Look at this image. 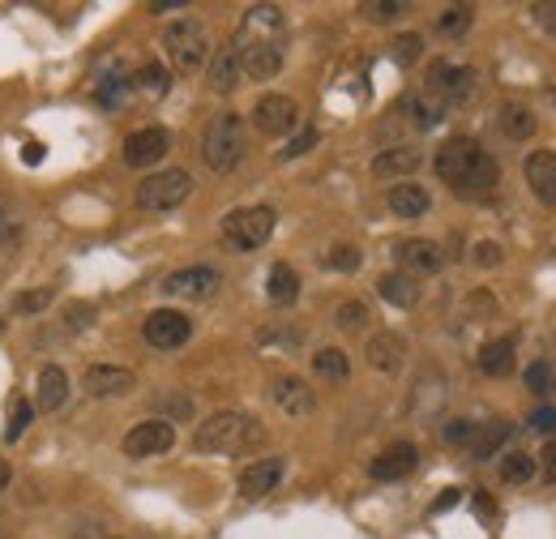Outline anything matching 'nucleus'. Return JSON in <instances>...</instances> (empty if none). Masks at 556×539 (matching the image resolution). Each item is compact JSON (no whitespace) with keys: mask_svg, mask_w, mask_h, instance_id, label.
Returning a JSON list of instances; mask_svg holds the SVG:
<instances>
[{"mask_svg":"<svg viewBox=\"0 0 556 539\" xmlns=\"http://www.w3.org/2000/svg\"><path fill=\"white\" fill-rule=\"evenodd\" d=\"M283 35H287L283 9L278 5H252L249 14H244V22H240V35L232 39L240 52L244 77H252V82H274L278 73H283V60H287Z\"/></svg>","mask_w":556,"mask_h":539,"instance_id":"obj_1","label":"nucleus"},{"mask_svg":"<svg viewBox=\"0 0 556 539\" xmlns=\"http://www.w3.org/2000/svg\"><path fill=\"white\" fill-rule=\"evenodd\" d=\"M432 171H437L462 201H484V198H492V188L500 185L497 158L488 155L475 137H462V133L449 137V142H441V150L432 155Z\"/></svg>","mask_w":556,"mask_h":539,"instance_id":"obj_2","label":"nucleus"},{"mask_svg":"<svg viewBox=\"0 0 556 539\" xmlns=\"http://www.w3.org/2000/svg\"><path fill=\"white\" fill-rule=\"evenodd\" d=\"M265 441V428L244 412H214L206 415L193 432V450L197 454H244L257 450Z\"/></svg>","mask_w":556,"mask_h":539,"instance_id":"obj_3","label":"nucleus"},{"mask_svg":"<svg viewBox=\"0 0 556 539\" xmlns=\"http://www.w3.org/2000/svg\"><path fill=\"white\" fill-rule=\"evenodd\" d=\"M249 155V133H244V116L236 112H219L206 125V137H201V158H206L210 171H236Z\"/></svg>","mask_w":556,"mask_h":539,"instance_id":"obj_4","label":"nucleus"},{"mask_svg":"<svg viewBox=\"0 0 556 539\" xmlns=\"http://www.w3.org/2000/svg\"><path fill=\"white\" fill-rule=\"evenodd\" d=\"M163 52L171 60V69L184 73V77H193L210 65V30L197 22V17H176V22H167L163 26Z\"/></svg>","mask_w":556,"mask_h":539,"instance_id":"obj_5","label":"nucleus"},{"mask_svg":"<svg viewBox=\"0 0 556 539\" xmlns=\"http://www.w3.org/2000/svg\"><path fill=\"white\" fill-rule=\"evenodd\" d=\"M278 228V214L270 206H236V210L222 214V244L236 249V253H257Z\"/></svg>","mask_w":556,"mask_h":539,"instance_id":"obj_6","label":"nucleus"},{"mask_svg":"<svg viewBox=\"0 0 556 539\" xmlns=\"http://www.w3.org/2000/svg\"><path fill=\"white\" fill-rule=\"evenodd\" d=\"M189 193H193V176L184 168H163L138 185V206L146 214H167V210H176V206H184Z\"/></svg>","mask_w":556,"mask_h":539,"instance_id":"obj_7","label":"nucleus"},{"mask_svg":"<svg viewBox=\"0 0 556 539\" xmlns=\"http://www.w3.org/2000/svg\"><path fill=\"white\" fill-rule=\"evenodd\" d=\"M475 77L471 65H449V60H432L428 77H424V99L441 103V107H454V103H467L475 95Z\"/></svg>","mask_w":556,"mask_h":539,"instance_id":"obj_8","label":"nucleus"},{"mask_svg":"<svg viewBox=\"0 0 556 539\" xmlns=\"http://www.w3.org/2000/svg\"><path fill=\"white\" fill-rule=\"evenodd\" d=\"M141 339L150 342L154 351H180L184 342L193 339V321L180 309H154L141 321Z\"/></svg>","mask_w":556,"mask_h":539,"instance_id":"obj_9","label":"nucleus"},{"mask_svg":"<svg viewBox=\"0 0 556 539\" xmlns=\"http://www.w3.org/2000/svg\"><path fill=\"white\" fill-rule=\"evenodd\" d=\"M252 125L265 137H287L300 128V103L292 95H262L252 103Z\"/></svg>","mask_w":556,"mask_h":539,"instance_id":"obj_10","label":"nucleus"},{"mask_svg":"<svg viewBox=\"0 0 556 539\" xmlns=\"http://www.w3.org/2000/svg\"><path fill=\"white\" fill-rule=\"evenodd\" d=\"M222 291V274L214 266H184L163 279V296L176 300H214Z\"/></svg>","mask_w":556,"mask_h":539,"instance_id":"obj_11","label":"nucleus"},{"mask_svg":"<svg viewBox=\"0 0 556 539\" xmlns=\"http://www.w3.org/2000/svg\"><path fill=\"white\" fill-rule=\"evenodd\" d=\"M171 445H176V424H167L163 415H154V420H141V424H133L125 432V441H120V450H125L129 458L167 454Z\"/></svg>","mask_w":556,"mask_h":539,"instance_id":"obj_12","label":"nucleus"},{"mask_svg":"<svg viewBox=\"0 0 556 539\" xmlns=\"http://www.w3.org/2000/svg\"><path fill=\"white\" fill-rule=\"evenodd\" d=\"M270 402H274L283 415H292V420H304V415L317 412L313 385H308L304 377H295V372H278L274 381H270Z\"/></svg>","mask_w":556,"mask_h":539,"instance_id":"obj_13","label":"nucleus"},{"mask_svg":"<svg viewBox=\"0 0 556 539\" xmlns=\"http://www.w3.org/2000/svg\"><path fill=\"white\" fill-rule=\"evenodd\" d=\"M171 150V133L159 125H146V128H133L120 146V155H125V168H154L159 158Z\"/></svg>","mask_w":556,"mask_h":539,"instance_id":"obj_14","label":"nucleus"},{"mask_svg":"<svg viewBox=\"0 0 556 539\" xmlns=\"http://www.w3.org/2000/svg\"><path fill=\"white\" fill-rule=\"evenodd\" d=\"M364 360L368 369L381 372V377H398L407 369V339L394 334V330H376L373 339L364 342Z\"/></svg>","mask_w":556,"mask_h":539,"instance_id":"obj_15","label":"nucleus"},{"mask_svg":"<svg viewBox=\"0 0 556 539\" xmlns=\"http://www.w3.org/2000/svg\"><path fill=\"white\" fill-rule=\"evenodd\" d=\"M394 257H398V266L403 274H441L445 270V249L437 240H424V236H407V240L394 244Z\"/></svg>","mask_w":556,"mask_h":539,"instance_id":"obj_16","label":"nucleus"},{"mask_svg":"<svg viewBox=\"0 0 556 539\" xmlns=\"http://www.w3.org/2000/svg\"><path fill=\"white\" fill-rule=\"evenodd\" d=\"M133 95V73L125 69V60H108L95 77V103L103 112H120Z\"/></svg>","mask_w":556,"mask_h":539,"instance_id":"obj_17","label":"nucleus"},{"mask_svg":"<svg viewBox=\"0 0 556 539\" xmlns=\"http://www.w3.org/2000/svg\"><path fill=\"white\" fill-rule=\"evenodd\" d=\"M283 475H287V458H257V463H249V467L240 471V497L244 501L270 497L278 483H283Z\"/></svg>","mask_w":556,"mask_h":539,"instance_id":"obj_18","label":"nucleus"},{"mask_svg":"<svg viewBox=\"0 0 556 539\" xmlns=\"http://www.w3.org/2000/svg\"><path fill=\"white\" fill-rule=\"evenodd\" d=\"M82 385L90 398H125L133 394L138 377H133V369H120V364H90L82 372Z\"/></svg>","mask_w":556,"mask_h":539,"instance_id":"obj_19","label":"nucleus"},{"mask_svg":"<svg viewBox=\"0 0 556 539\" xmlns=\"http://www.w3.org/2000/svg\"><path fill=\"white\" fill-rule=\"evenodd\" d=\"M522 176H527V188L535 193V201L543 206H556V150H530L522 158Z\"/></svg>","mask_w":556,"mask_h":539,"instance_id":"obj_20","label":"nucleus"},{"mask_svg":"<svg viewBox=\"0 0 556 539\" xmlns=\"http://www.w3.org/2000/svg\"><path fill=\"white\" fill-rule=\"evenodd\" d=\"M419 463V450L411 445V441H394L389 450H381V454L368 463V475H373L376 483H394V480H407L411 471H416Z\"/></svg>","mask_w":556,"mask_h":539,"instance_id":"obj_21","label":"nucleus"},{"mask_svg":"<svg viewBox=\"0 0 556 539\" xmlns=\"http://www.w3.org/2000/svg\"><path fill=\"white\" fill-rule=\"evenodd\" d=\"M424 168V155H419L416 146H386L381 155H373V176L376 180H394V185H403L407 176H416Z\"/></svg>","mask_w":556,"mask_h":539,"instance_id":"obj_22","label":"nucleus"},{"mask_svg":"<svg viewBox=\"0 0 556 539\" xmlns=\"http://www.w3.org/2000/svg\"><path fill=\"white\" fill-rule=\"evenodd\" d=\"M240 77H244V69H240L236 43L214 47V52H210V65H206V86L210 90H214V95H232V90L240 86Z\"/></svg>","mask_w":556,"mask_h":539,"instance_id":"obj_23","label":"nucleus"},{"mask_svg":"<svg viewBox=\"0 0 556 539\" xmlns=\"http://www.w3.org/2000/svg\"><path fill=\"white\" fill-rule=\"evenodd\" d=\"M497 128H500V137H510V142H530L540 120H535V112H530L527 103H500Z\"/></svg>","mask_w":556,"mask_h":539,"instance_id":"obj_24","label":"nucleus"},{"mask_svg":"<svg viewBox=\"0 0 556 539\" xmlns=\"http://www.w3.org/2000/svg\"><path fill=\"white\" fill-rule=\"evenodd\" d=\"M386 201H389V210L398 214V219H424V214L432 210L428 188L416 185V180H403V185H394L386 193Z\"/></svg>","mask_w":556,"mask_h":539,"instance_id":"obj_25","label":"nucleus"},{"mask_svg":"<svg viewBox=\"0 0 556 539\" xmlns=\"http://www.w3.org/2000/svg\"><path fill=\"white\" fill-rule=\"evenodd\" d=\"M265 300H270L274 309H292L295 300H300V274H295L287 261L270 266V274H265Z\"/></svg>","mask_w":556,"mask_h":539,"instance_id":"obj_26","label":"nucleus"},{"mask_svg":"<svg viewBox=\"0 0 556 539\" xmlns=\"http://www.w3.org/2000/svg\"><path fill=\"white\" fill-rule=\"evenodd\" d=\"M65 398H69V372L60 369V364H47V369L39 372V385H35V407L60 412Z\"/></svg>","mask_w":556,"mask_h":539,"instance_id":"obj_27","label":"nucleus"},{"mask_svg":"<svg viewBox=\"0 0 556 539\" xmlns=\"http://www.w3.org/2000/svg\"><path fill=\"white\" fill-rule=\"evenodd\" d=\"M475 364H479V372H484V377H510V372H514V364H518L514 339H492V342H484Z\"/></svg>","mask_w":556,"mask_h":539,"instance_id":"obj_28","label":"nucleus"},{"mask_svg":"<svg viewBox=\"0 0 556 539\" xmlns=\"http://www.w3.org/2000/svg\"><path fill=\"white\" fill-rule=\"evenodd\" d=\"M376 291H381V300L394 304V309H416L419 304V283L411 279V274H403V270L381 274V279H376Z\"/></svg>","mask_w":556,"mask_h":539,"instance_id":"obj_29","label":"nucleus"},{"mask_svg":"<svg viewBox=\"0 0 556 539\" xmlns=\"http://www.w3.org/2000/svg\"><path fill=\"white\" fill-rule=\"evenodd\" d=\"M510 432H514V424H505V420H492V424L475 428V437H471V458H475V463H492V458L500 454V445L510 441Z\"/></svg>","mask_w":556,"mask_h":539,"instance_id":"obj_30","label":"nucleus"},{"mask_svg":"<svg viewBox=\"0 0 556 539\" xmlns=\"http://www.w3.org/2000/svg\"><path fill=\"white\" fill-rule=\"evenodd\" d=\"M313 372H317L321 381L343 385V381L351 377V360H347V351H338V347H321V351L313 355Z\"/></svg>","mask_w":556,"mask_h":539,"instance_id":"obj_31","label":"nucleus"},{"mask_svg":"<svg viewBox=\"0 0 556 539\" xmlns=\"http://www.w3.org/2000/svg\"><path fill=\"white\" fill-rule=\"evenodd\" d=\"M535 471H540V463L530 454H522V450H510V454H500V480L505 483H530L535 480Z\"/></svg>","mask_w":556,"mask_h":539,"instance_id":"obj_32","label":"nucleus"},{"mask_svg":"<svg viewBox=\"0 0 556 539\" xmlns=\"http://www.w3.org/2000/svg\"><path fill=\"white\" fill-rule=\"evenodd\" d=\"M398 107L416 120V128H437V125H441V116H445L441 103L424 99V95H403V103H398Z\"/></svg>","mask_w":556,"mask_h":539,"instance_id":"obj_33","label":"nucleus"},{"mask_svg":"<svg viewBox=\"0 0 556 539\" xmlns=\"http://www.w3.org/2000/svg\"><path fill=\"white\" fill-rule=\"evenodd\" d=\"M471 22H475L471 5H449V9L437 17V35H445V39H462V35L471 30Z\"/></svg>","mask_w":556,"mask_h":539,"instance_id":"obj_34","label":"nucleus"},{"mask_svg":"<svg viewBox=\"0 0 556 539\" xmlns=\"http://www.w3.org/2000/svg\"><path fill=\"white\" fill-rule=\"evenodd\" d=\"M334 326H338V330H364V326H373V309H368L364 300H343V304L334 309Z\"/></svg>","mask_w":556,"mask_h":539,"instance_id":"obj_35","label":"nucleus"},{"mask_svg":"<svg viewBox=\"0 0 556 539\" xmlns=\"http://www.w3.org/2000/svg\"><path fill=\"white\" fill-rule=\"evenodd\" d=\"M321 266L334 270V274H355V270L364 266V253L355 249V244H334L330 253L321 257Z\"/></svg>","mask_w":556,"mask_h":539,"instance_id":"obj_36","label":"nucleus"},{"mask_svg":"<svg viewBox=\"0 0 556 539\" xmlns=\"http://www.w3.org/2000/svg\"><path fill=\"white\" fill-rule=\"evenodd\" d=\"M389 56H394V65L411 69V65H419V56H424V39H419L416 30H407V35H394V43H389Z\"/></svg>","mask_w":556,"mask_h":539,"instance_id":"obj_37","label":"nucleus"},{"mask_svg":"<svg viewBox=\"0 0 556 539\" xmlns=\"http://www.w3.org/2000/svg\"><path fill=\"white\" fill-rule=\"evenodd\" d=\"M133 86L150 90L154 99H159V95H167V86H171V73H167V65H159V60H146L138 69V77H133Z\"/></svg>","mask_w":556,"mask_h":539,"instance_id":"obj_38","label":"nucleus"},{"mask_svg":"<svg viewBox=\"0 0 556 539\" xmlns=\"http://www.w3.org/2000/svg\"><path fill=\"white\" fill-rule=\"evenodd\" d=\"M411 5H403V0H368V5H360V17L364 22H376V26H386V22H394V17H403Z\"/></svg>","mask_w":556,"mask_h":539,"instance_id":"obj_39","label":"nucleus"},{"mask_svg":"<svg viewBox=\"0 0 556 539\" xmlns=\"http://www.w3.org/2000/svg\"><path fill=\"white\" fill-rule=\"evenodd\" d=\"M317 142H321V133H317V128H300V133H295L292 142H287L283 150H278V163H292V158L308 155V150H313Z\"/></svg>","mask_w":556,"mask_h":539,"instance_id":"obj_40","label":"nucleus"},{"mask_svg":"<svg viewBox=\"0 0 556 539\" xmlns=\"http://www.w3.org/2000/svg\"><path fill=\"white\" fill-rule=\"evenodd\" d=\"M500 257H505V249H500L497 240H475L471 244V266H479V270H497Z\"/></svg>","mask_w":556,"mask_h":539,"instance_id":"obj_41","label":"nucleus"},{"mask_svg":"<svg viewBox=\"0 0 556 539\" xmlns=\"http://www.w3.org/2000/svg\"><path fill=\"white\" fill-rule=\"evenodd\" d=\"M52 296H56L52 287H30L26 296H17V300H14V309H17V312H43L47 304H52Z\"/></svg>","mask_w":556,"mask_h":539,"instance_id":"obj_42","label":"nucleus"},{"mask_svg":"<svg viewBox=\"0 0 556 539\" xmlns=\"http://www.w3.org/2000/svg\"><path fill=\"white\" fill-rule=\"evenodd\" d=\"M471 437H475L471 420H449V424L441 428V441L445 445H454V450H458V445H471Z\"/></svg>","mask_w":556,"mask_h":539,"instance_id":"obj_43","label":"nucleus"},{"mask_svg":"<svg viewBox=\"0 0 556 539\" xmlns=\"http://www.w3.org/2000/svg\"><path fill=\"white\" fill-rule=\"evenodd\" d=\"M159 407H163V420L171 424V420H189L193 415V398H184V394H163L159 398Z\"/></svg>","mask_w":556,"mask_h":539,"instance_id":"obj_44","label":"nucleus"},{"mask_svg":"<svg viewBox=\"0 0 556 539\" xmlns=\"http://www.w3.org/2000/svg\"><path fill=\"white\" fill-rule=\"evenodd\" d=\"M30 415H35V407H30V402H17L14 412H9V428H5V441H22V432L30 428Z\"/></svg>","mask_w":556,"mask_h":539,"instance_id":"obj_45","label":"nucleus"},{"mask_svg":"<svg viewBox=\"0 0 556 539\" xmlns=\"http://www.w3.org/2000/svg\"><path fill=\"white\" fill-rule=\"evenodd\" d=\"M65 326L69 330H90L95 326V304H82V300L69 304V309H65Z\"/></svg>","mask_w":556,"mask_h":539,"instance_id":"obj_46","label":"nucleus"},{"mask_svg":"<svg viewBox=\"0 0 556 539\" xmlns=\"http://www.w3.org/2000/svg\"><path fill=\"white\" fill-rule=\"evenodd\" d=\"M527 385H530V394H543V390L552 385V369H548L543 360H535V364L527 369Z\"/></svg>","mask_w":556,"mask_h":539,"instance_id":"obj_47","label":"nucleus"},{"mask_svg":"<svg viewBox=\"0 0 556 539\" xmlns=\"http://www.w3.org/2000/svg\"><path fill=\"white\" fill-rule=\"evenodd\" d=\"M530 428L543 432V437H552L556 432V407H535V412H530Z\"/></svg>","mask_w":556,"mask_h":539,"instance_id":"obj_48","label":"nucleus"},{"mask_svg":"<svg viewBox=\"0 0 556 539\" xmlns=\"http://www.w3.org/2000/svg\"><path fill=\"white\" fill-rule=\"evenodd\" d=\"M530 14H535V22H540V26H548L556 35V5H535Z\"/></svg>","mask_w":556,"mask_h":539,"instance_id":"obj_49","label":"nucleus"},{"mask_svg":"<svg viewBox=\"0 0 556 539\" xmlns=\"http://www.w3.org/2000/svg\"><path fill=\"white\" fill-rule=\"evenodd\" d=\"M535 463H543V480L556 483V445H548V450H543V458H535Z\"/></svg>","mask_w":556,"mask_h":539,"instance_id":"obj_50","label":"nucleus"},{"mask_svg":"<svg viewBox=\"0 0 556 539\" xmlns=\"http://www.w3.org/2000/svg\"><path fill=\"white\" fill-rule=\"evenodd\" d=\"M458 497H462L458 488H445L441 497H437V505H432V514H445V510H454V505H458Z\"/></svg>","mask_w":556,"mask_h":539,"instance_id":"obj_51","label":"nucleus"},{"mask_svg":"<svg viewBox=\"0 0 556 539\" xmlns=\"http://www.w3.org/2000/svg\"><path fill=\"white\" fill-rule=\"evenodd\" d=\"M22 158H26L30 168H35V163H39V158H43V146H39V142H26V150H22Z\"/></svg>","mask_w":556,"mask_h":539,"instance_id":"obj_52","label":"nucleus"},{"mask_svg":"<svg viewBox=\"0 0 556 539\" xmlns=\"http://www.w3.org/2000/svg\"><path fill=\"white\" fill-rule=\"evenodd\" d=\"M9 483H14V467H9V463H5V458H0V493H5V488H9Z\"/></svg>","mask_w":556,"mask_h":539,"instance_id":"obj_53","label":"nucleus"},{"mask_svg":"<svg viewBox=\"0 0 556 539\" xmlns=\"http://www.w3.org/2000/svg\"><path fill=\"white\" fill-rule=\"evenodd\" d=\"M475 505H479V514H492V501H488V493H475Z\"/></svg>","mask_w":556,"mask_h":539,"instance_id":"obj_54","label":"nucleus"},{"mask_svg":"<svg viewBox=\"0 0 556 539\" xmlns=\"http://www.w3.org/2000/svg\"><path fill=\"white\" fill-rule=\"evenodd\" d=\"M548 103H552V112H556V86H552V95H548Z\"/></svg>","mask_w":556,"mask_h":539,"instance_id":"obj_55","label":"nucleus"},{"mask_svg":"<svg viewBox=\"0 0 556 539\" xmlns=\"http://www.w3.org/2000/svg\"><path fill=\"white\" fill-rule=\"evenodd\" d=\"M0 228H5V210H0Z\"/></svg>","mask_w":556,"mask_h":539,"instance_id":"obj_56","label":"nucleus"},{"mask_svg":"<svg viewBox=\"0 0 556 539\" xmlns=\"http://www.w3.org/2000/svg\"><path fill=\"white\" fill-rule=\"evenodd\" d=\"M552 385H556V372H552Z\"/></svg>","mask_w":556,"mask_h":539,"instance_id":"obj_57","label":"nucleus"}]
</instances>
